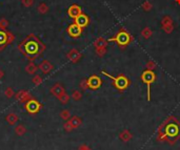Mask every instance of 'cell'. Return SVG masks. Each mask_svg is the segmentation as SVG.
<instances>
[{
	"instance_id": "6da1fadb",
	"label": "cell",
	"mask_w": 180,
	"mask_h": 150,
	"mask_svg": "<svg viewBox=\"0 0 180 150\" xmlns=\"http://www.w3.org/2000/svg\"><path fill=\"white\" fill-rule=\"evenodd\" d=\"M18 48L23 55L29 58L41 54L45 49V45L35 35L31 34L26 37V39H24L19 44Z\"/></svg>"
},
{
	"instance_id": "7a4b0ae2",
	"label": "cell",
	"mask_w": 180,
	"mask_h": 150,
	"mask_svg": "<svg viewBox=\"0 0 180 150\" xmlns=\"http://www.w3.org/2000/svg\"><path fill=\"white\" fill-rule=\"evenodd\" d=\"M133 40H134V38H133L132 35L130 34L124 28H121L115 36L111 37L110 39H109V41L116 42L120 48H125V46H128Z\"/></svg>"
},
{
	"instance_id": "3957f363",
	"label": "cell",
	"mask_w": 180,
	"mask_h": 150,
	"mask_svg": "<svg viewBox=\"0 0 180 150\" xmlns=\"http://www.w3.org/2000/svg\"><path fill=\"white\" fill-rule=\"evenodd\" d=\"M101 72H102V75L107 76L108 78H110L111 80L114 82V86L116 87L117 89H119V90H121V92H122V90H124L129 87L130 81H129V79L125 77V76L119 75V76H117V77H114V76L110 75V73H108L107 72H104V70H102Z\"/></svg>"
},
{
	"instance_id": "277c9868",
	"label": "cell",
	"mask_w": 180,
	"mask_h": 150,
	"mask_svg": "<svg viewBox=\"0 0 180 150\" xmlns=\"http://www.w3.org/2000/svg\"><path fill=\"white\" fill-rule=\"evenodd\" d=\"M141 80H142L143 83L146 84L147 86V101L151 100V84L154 83L156 80V75L152 70H146V72H142L141 75Z\"/></svg>"
},
{
	"instance_id": "5b68a950",
	"label": "cell",
	"mask_w": 180,
	"mask_h": 150,
	"mask_svg": "<svg viewBox=\"0 0 180 150\" xmlns=\"http://www.w3.org/2000/svg\"><path fill=\"white\" fill-rule=\"evenodd\" d=\"M66 32H67V34H69L70 37L78 38V37H80L81 34H82V28H80V26L77 25L75 22H74L71 25H69V28H67Z\"/></svg>"
},
{
	"instance_id": "8992f818",
	"label": "cell",
	"mask_w": 180,
	"mask_h": 150,
	"mask_svg": "<svg viewBox=\"0 0 180 150\" xmlns=\"http://www.w3.org/2000/svg\"><path fill=\"white\" fill-rule=\"evenodd\" d=\"M161 25L163 31L167 34H171L174 31V25H173V20L170 16H164L161 20Z\"/></svg>"
},
{
	"instance_id": "52a82bcc",
	"label": "cell",
	"mask_w": 180,
	"mask_h": 150,
	"mask_svg": "<svg viewBox=\"0 0 180 150\" xmlns=\"http://www.w3.org/2000/svg\"><path fill=\"white\" fill-rule=\"evenodd\" d=\"M101 79L97 77V76H91L87 79V87L91 88V89H98L101 86Z\"/></svg>"
},
{
	"instance_id": "ba28073f",
	"label": "cell",
	"mask_w": 180,
	"mask_h": 150,
	"mask_svg": "<svg viewBox=\"0 0 180 150\" xmlns=\"http://www.w3.org/2000/svg\"><path fill=\"white\" fill-rule=\"evenodd\" d=\"M75 23L82 28H87V26L88 25V23H90V18H88L87 15L81 13L78 17H76L75 18Z\"/></svg>"
},
{
	"instance_id": "9c48e42d",
	"label": "cell",
	"mask_w": 180,
	"mask_h": 150,
	"mask_svg": "<svg viewBox=\"0 0 180 150\" xmlns=\"http://www.w3.org/2000/svg\"><path fill=\"white\" fill-rule=\"evenodd\" d=\"M81 13H82L81 8L77 4L71 5V7L69 8V10H67V15H69L71 18H73V19H75L76 17H78Z\"/></svg>"
},
{
	"instance_id": "30bf717a",
	"label": "cell",
	"mask_w": 180,
	"mask_h": 150,
	"mask_svg": "<svg viewBox=\"0 0 180 150\" xmlns=\"http://www.w3.org/2000/svg\"><path fill=\"white\" fill-rule=\"evenodd\" d=\"M39 108H40L39 103L35 101V100H29V101L26 103V109H28L29 113L37 112V111L39 110Z\"/></svg>"
},
{
	"instance_id": "8fae6325",
	"label": "cell",
	"mask_w": 180,
	"mask_h": 150,
	"mask_svg": "<svg viewBox=\"0 0 180 150\" xmlns=\"http://www.w3.org/2000/svg\"><path fill=\"white\" fill-rule=\"evenodd\" d=\"M67 58L70 59V61H72V62L75 63L81 58V54L77 51V49H72V51L67 54Z\"/></svg>"
},
{
	"instance_id": "7c38bea8",
	"label": "cell",
	"mask_w": 180,
	"mask_h": 150,
	"mask_svg": "<svg viewBox=\"0 0 180 150\" xmlns=\"http://www.w3.org/2000/svg\"><path fill=\"white\" fill-rule=\"evenodd\" d=\"M8 45V33L5 31L0 29V51Z\"/></svg>"
},
{
	"instance_id": "4fadbf2b",
	"label": "cell",
	"mask_w": 180,
	"mask_h": 150,
	"mask_svg": "<svg viewBox=\"0 0 180 150\" xmlns=\"http://www.w3.org/2000/svg\"><path fill=\"white\" fill-rule=\"evenodd\" d=\"M39 68L42 70L44 73H48V72H50L53 69V65L49 62L48 60H44V61L41 62V64L39 65Z\"/></svg>"
},
{
	"instance_id": "5bb4252c",
	"label": "cell",
	"mask_w": 180,
	"mask_h": 150,
	"mask_svg": "<svg viewBox=\"0 0 180 150\" xmlns=\"http://www.w3.org/2000/svg\"><path fill=\"white\" fill-rule=\"evenodd\" d=\"M107 45H108V41L102 37L97 38L95 42H94V46H95L96 48H107Z\"/></svg>"
},
{
	"instance_id": "9a60e30c",
	"label": "cell",
	"mask_w": 180,
	"mask_h": 150,
	"mask_svg": "<svg viewBox=\"0 0 180 150\" xmlns=\"http://www.w3.org/2000/svg\"><path fill=\"white\" fill-rule=\"evenodd\" d=\"M51 92H52L53 95L59 98V97L62 95V93H64V89H63V87L61 86L60 84H56L55 86L51 89Z\"/></svg>"
},
{
	"instance_id": "2e32d148",
	"label": "cell",
	"mask_w": 180,
	"mask_h": 150,
	"mask_svg": "<svg viewBox=\"0 0 180 150\" xmlns=\"http://www.w3.org/2000/svg\"><path fill=\"white\" fill-rule=\"evenodd\" d=\"M167 134H169V136H176L177 133H178V126L175 125V124H171L169 126H167Z\"/></svg>"
},
{
	"instance_id": "e0dca14e",
	"label": "cell",
	"mask_w": 180,
	"mask_h": 150,
	"mask_svg": "<svg viewBox=\"0 0 180 150\" xmlns=\"http://www.w3.org/2000/svg\"><path fill=\"white\" fill-rule=\"evenodd\" d=\"M50 10V8L48 7V4L46 3H40L39 5H38V8H37V11H38V13L41 14V15H44V14H46L49 12Z\"/></svg>"
},
{
	"instance_id": "ac0fdd59",
	"label": "cell",
	"mask_w": 180,
	"mask_h": 150,
	"mask_svg": "<svg viewBox=\"0 0 180 150\" xmlns=\"http://www.w3.org/2000/svg\"><path fill=\"white\" fill-rule=\"evenodd\" d=\"M152 34H153V32H152V29L150 28H143L142 32H141V36H142L144 39H149V38H151Z\"/></svg>"
},
{
	"instance_id": "d6986e66",
	"label": "cell",
	"mask_w": 180,
	"mask_h": 150,
	"mask_svg": "<svg viewBox=\"0 0 180 150\" xmlns=\"http://www.w3.org/2000/svg\"><path fill=\"white\" fill-rule=\"evenodd\" d=\"M8 24H10V22H8L5 18H1V19H0V29H2V31H5V29L8 28Z\"/></svg>"
},
{
	"instance_id": "ffe728a7",
	"label": "cell",
	"mask_w": 180,
	"mask_h": 150,
	"mask_svg": "<svg viewBox=\"0 0 180 150\" xmlns=\"http://www.w3.org/2000/svg\"><path fill=\"white\" fill-rule=\"evenodd\" d=\"M36 70H37V66L35 65L34 63H29L28 67H26V72H29V73H34Z\"/></svg>"
},
{
	"instance_id": "44dd1931",
	"label": "cell",
	"mask_w": 180,
	"mask_h": 150,
	"mask_svg": "<svg viewBox=\"0 0 180 150\" xmlns=\"http://www.w3.org/2000/svg\"><path fill=\"white\" fill-rule=\"evenodd\" d=\"M142 8H143V11L149 12V11H151L152 8H153V5H152V3L150 1H146L142 4Z\"/></svg>"
},
{
	"instance_id": "7402d4cb",
	"label": "cell",
	"mask_w": 180,
	"mask_h": 150,
	"mask_svg": "<svg viewBox=\"0 0 180 150\" xmlns=\"http://www.w3.org/2000/svg\"><path fill=\"white\" fill-rule=\"evenodd\" d=\"M7 120L10 123H12V124H13V123H15L17 121V120H18V117L17 116H15V114H13V113H11V114H8V116L7 117Z\"/></svg>"
},
{
	"instance_id": "603a6c76",
	"label": "cell",
	"mask_w": 180,
	"mask_h": 150,
	"mask_svg": "<svg viewBox=\"0 0 180 150\" xmlns=\"http://www.w3.org/2000/svg\"><path fill=\"white\" fill-rule=\"evenodd\" d=\"M21 3L25 8H31L34 4V0H21Z\"/></svg>"
},
{
	"instance_id": "cb8c5ba5",
	"label": "cell",
	"mask_w": 180,
	"mask_h": 150,
	"mask_svg": "<svg viewBox=\"0 0 180 150\" xmlns=\"http://www.w3.org/2000/svg\"><path fill=\"white\" fill-rule=\"evenodd\" d=\"M107 52V48H96V54L98 56H103Z\"/></svg>"
},
{
	"instance_id": "d4e9b609",
	"label": "cell",
	"mask_w": 180,
	"mask_h": 150,
	"mask_svg": "<svg viewBox=\"0 0 180 150\" xmlns=\"http://www.w3.org/2000/svg\"><path fill=\"white\" fill-rule=\"evenodd\" d=\"M59 99H60V101L62 103H66L69 101V96H67L66 93H62V95L59 97Z\"/></svg>"
},
{
	"instance_id": "484cf974",
	"label": "cell",
	"mask_w": 180,
	"mask_h": 150,
	"mask_svg": "<svg viewBox=\"0 0 180 150\" xmlns=\"http://www.w3.org/2000/svg\"><path fill=\"white\" fill-rule=\"evenodd\" d=\"M33 82L36 85H39L41 82H42V79H41L40 76H35V78L33 79Z\"/></svg>"
},
{
	"instance_id": "4316f807",
	"label": "cell",
	"mask_w": 180,
	"mask_h": 150,
	"mask_svg": "<svg viewBox=\"0 0 180 150\" xmlns=\"http://www.w3.org/2000/svg\"><path fill=\"white\" fill-rule=\"evenodd\" d=\"M14 39H15L14 35L12 34V33H10V32H8V44H10V43L13 42Z\"/></svg>"
},
{
	"instance_id": "83f0119b",
	"label": "cell",
	"mask_w": 180,
	"mask_h": 150,
	"mask_svg": "<svg viewBox=\"0 0 180 150\" xmlns=\"http://www.w3.org/2000/svg\"><path fill=\"white\" fill-rule=\"evenodd\" d=\"M146 67H147V69H149V70H152L154 67H156V64L154 62H152V61H150V62L146 63Z\"/></svg>"
},
{
	"instance_id": "f1b7e54d",
	"label": "cell",
	"mask_w": 180,
	"mask_h": 150,
	"mask_svg": "<svg viewBox=\"0 0 180 150\" xmlns=\"http://www.w3.org/2000/svg\"><path fill=\"white\" fill-rule=\"evenodd\" d=\"M5 95H7V97H8V98H11V97L14 95V92H13V89H12V88H8V89L5 90Z\"/></svg>"
},
{
	"instance_id": "f546056e",
	"label": "cell",
	"mask_w": 180,
	"mask_h": 150,
	"mask_svg": "<svg viewBox=\"0 0 180 150\" xmlns=\"http://www.w3.org/2000/svg\"><path fill=\"white\" fill-rule=\"evenodd\" d=\"M73 98L75 99V100H79V99L81 98L80 92H73Z\"/></svg>"
},
{
	"instance_id": "4dcf8cb0",
	"label": "cell",
	"mask_w": 180,
	"mask_h": 150,
	"mask_svg": "<svg viewBox=\"0 0 180 150\" xmlns=\"http://www.w3.org/2000/svg\"><path fill=\"white\" fill-rule=\"evenodd\" d=\"M2 76H3V72H2V70H0V79L2 78Z\"/></svg>"
},
{
	"instance_id": "1f68e13d",
	"label": "cell",
	"mask_w": 180,
	"mask_h": 150,
	"mask_svg": "<svg viewBox=\"0 0 180 150\" xmlns=\"http://www.w3.org/2000/svg\"><path fill=\"white\" fill-rule=\"evenodd\" d=\"M175 1H176V3H177V4H179V5H180V0H175Z\"/></svg>"
}]
</instances>
